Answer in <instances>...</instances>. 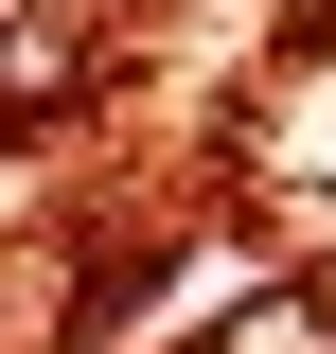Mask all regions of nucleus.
<instances>
[{"label": "nucleus", "mask_w": 336, "mask_h": 354, "mask_svg": "<svg viewBox=\"0 0 336 354\" xmlns=\"http://www.w3.org/2000/svg\"><path fill=\"white\" fill-rule=\"evenodd\" d=\"M88 319V283H71V248H0V354H53Z\"/></svg>", "instance_id": "1"}]
</instances>
